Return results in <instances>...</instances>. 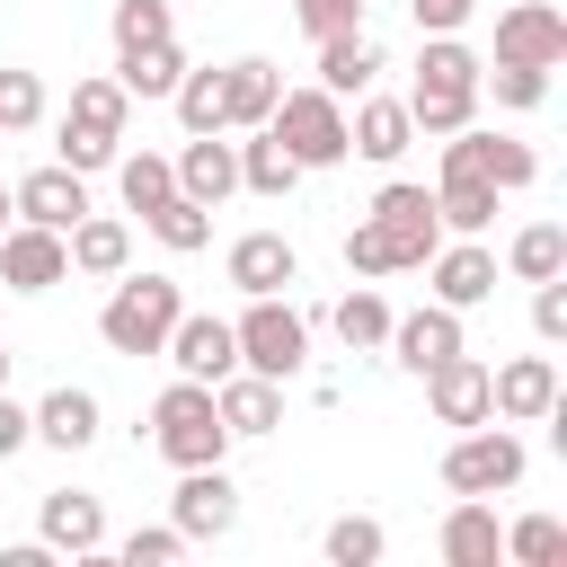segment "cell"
<instances>
[{"label":"cell","mask_w":567,"mask_h":567,"mask_svg":"<svg viewBox=\"0 0 567 567\" xmlns=\"http://www.w3.org/2000/svg\"><path fill=\"white\" fill-rule=\"evenodd\" d=\"M27 416H35V443H53V452H89V443H97V399H89V390H71V381H62V390H44Z\"/></svg>","instance_id":"obj_26"},{"label":"cell","mask_w":567,"mask_h":567,"mask_svg":"<svg viewBox=\"0 0 567 567\" xmlns=\"http://www.w3.org/2000/svg\"><path fill=\"white\" fill-rule=\"evenodd\" d=\"M151 35H177L168 27V0H115V53L124 44H151Z\"/></svg>","instance_id":"obj_41"},{"label":"cell","mask_w":567,"mask_h":567,"mask_svg":"<svg viewBox=\"0 0 567 567\" xmlns=\"http://www.w3.org/2000/svg\"><path fill=\"white\" fill-rule=\"evenodd\" d=\"M381 346H390L408 372H434L443 354H461V310H443V301H434V310H408V319H390Z\"/></svg>","instance_id":"obj_24"},{"label":"cell","mask_w":567,"mask_h":567,"mask_svg":"<svg viewBox=\"0 0 567 567\" xmlns=\"http://www.w3.org/2000/svg\"><path fill=\"white\" fill-rule=\"evenodd\" d=\"M177 284L168 275H115V292H106V310H97V337L115 346V354H159L168 346V328H177Z\"/></svg>","instance_id":"obj_5"},{"label":"cell","mask_w":567,"mask_h":567,"mask_svg":"<svg viewBox=\"0 0 567 567\" xmlns=\"http://www.w3.org/2000/svg\"><path fill=\"white\" fill-rule=\"evenodd\" d=\"M186 381H221V372H239V337H230V319H213V310H177V328H168V346H159Z\"/></svg>","instance_id":"obj_13"},{"label":"cell","mask_w":567,"mask_h":567,"mask_svg":"<svg viewBox=\"0 0 567 567\" xmlns=\"http://www.w3.org/2000/svg\"><path fill=\"white\" fill-rule=\"evenodd\" d=\"M195 540L177 532V523H142V532H124V567H177Z\"/></svg>","instance_id":"obj_40"},{"label":"cell","mask_w":567,"mask_h":567,"mask_svg":"<svg viewBox=\"0 0 567 567\" xmlns=\"http://www.w3.org/2000/svg\"><path fill=\"white\" fill-rule=\"evenodd\" d=\"M505 558H523V567H558V558H567V523H558V514H523V523L505 532Z\"/></svg>","instance_id":"obj_37"},{"label":"cell","mask_w":567,"mask_h":567,"mask_svg":"<svg viewBox=\"0 0 567 567\" xmlns=\"http://www.w3.org/2000/svg\"><path fill=\"white\" fill-rule=\"evenodd\" d=\"M443 248V221H434V195L425 186H408V177H390L381 195H372V213L346 230V266L372 284V275H408V266H425Z\"/></svg>","instance_id":"obj_1"},{"label":"cell","mask_w":567,"mask_h":567,"mask_svg":"<svg viewBox=\"0 0 567 567\" xmlns=\"http://www.w3.org/2000/svg\"><path fill=\"white\" fill-rule=\"evenodd\" d=\"M292 18H301V35L319 44V35H346V27H363V0H292Z\"/></svg>","instance_id":"obj_43"},{"label":"cell","mask_w":567,"mask_h":567,"mask_svg":"<svg viewBox=\"0 0 567 567\" xmlns=\"http://www.w3.org/2000/svg\"><path fill=\"white\" fill-rule=\"evenodd\" d=\"M213 408H221L230 443H239V434H275V425H284V381H266V372H221V381H213Z\"/></svg>","instance_id":"obj_21"},{"label":"cell","mask_w":567,"mask_h":567,"mask_svg":"<svg viewBox=\"0 0 567 567\" xmlns=\"http://www.w3.org/2000/svg\"><path fill=\"white\" fill-rule=\"evenodd\" d=\"M292 177H301V159L257 124V142H239V186L248 195H292Z\"/></svg>","instance_id":"obj_33"},{"label":"cell","mask_w":567,"mask_h":567,"mask_svg":"<svg viewBox=\"0 0 567 567\" xmlns=\"http://www.w3.org/2000/svg\"><path fill=\"white\" fill-rule=\"evenodd\" d=\"M142 221H151V239H159V248H177V257H195V248L213 239V213H204L195 195H168V204H159V213H142Z\"/></svg>","instance_id":"obj_35"},{"label":"cell","mask_w":567,"mask_h":567,"mask_svg":"<svg viewBox=\"0 0 567 567\" xmlns=\"http://www.w3.org/2000/svg\"><path fill=\"white\" fill-rule=\"evenodd\" d=\"M239 337V372H266V381H292L310 363V319L284 301V292H248V310L230 319Z\"/></svg>","instance_id":"obj_6"},{"label":"cell","mask_w":567,"mask_h":567,"mask_svg":"<svg viewBox=\"0 0 567 567\" xmlns=\"http://www.w3.org/2000/svg\"><path fill=\"white\" fill-rule=\"evenodd\" d=\"M0 230H9V186H0Z\"/></svg>","instance_id":"obj_47"},{"label":"cell","mask_w":567,"mask_h":567,"mask_svg":"<svg viewBox=\"0 0 567 567\" xmlns=\"http://www.w3.org/2000/svg\"><path fill=\"white\" fill-rule=\"evenodd\" d=\"M177 195H195L204 213H213L221 195H239V142H221V133H186V151H177Z\"/></svg>","instance_id":"obj_19"},{"label":"cell","mask_w":567,"mask_h":567,"mask_svg":"<svg viewBox=\"0 0 567 567\" xmlns=\"http://www.w3.org/2000/svg\"><path fill=\"white\" fill-rule=\"evenodd\" d=\"M27 443H35V416H27V408L0 390V461H9V452H27Z\"/></svg>","instance_id":"obj_46"},{"label":"cell","mask_w":567,"mask_h":567,"mask_svg":"<svg viewBox=\"0 0 567 567\" xmlns=\"http://www.w3.org/2000/svg\"><path fill=\"white\" fill-rule=\"evenodd\" d=\"M478 80H487V62L461 44V35H425V53H416V80H408V124L416 133H461L470 115H478Z\"/></svg>","instance_id":"obj_2"},{"label":"cell","mask_w":567,"mask_h":567,"mask_svg":"<svg viewBox=\"0 0 567 567\" xmlns=\"http://www.w3.org/2000/svg\"><path fill=\"white\" fill-rule=\"evenodd\" d=\"M266 133H275L301 168H337V159H354V151H346V97H328V89H284L275 115H266Z\"/></svg>","instance_id":"obj_8"},{"label":"cell","mask_w":567,"mask_h":567,"mask_svg":"<svg viewBox=\"0 0 567 567\" xmlns=\"http://www.w3.org/2000/svg\"><path fill=\"white\" fill-rule=\"evenodd\" d=\"M62 248H71V275H106V284L133 266V230H124L115 213H80V221L62 230Z\"/></svg>","instance_id":"obj_25"},{"label":"cell","mask_w":567,"mask_h":567,"mask_svg":"<svg viewBox=\"0 0 567 567\" xmlns=\"http://www.w3.org/2000/svg\"><path fill=\"white\" fill-rule=\"evenodd\" d=\"M523 470H532V452H523V434L505 416L461 425V443L443 452V487L452 496H505V487H523Z\"/></svg>","instance_id":"obj_7"},{"label":"cell","mask_w":567,"mask_h":567,"mask_svg":"<svg viewBox=\"0 0 567 567\" xmlns=\"http://www.w3.org/2000/svg\"><path fill=\"white\" fill-rule=\"evenodd\" d=\"M151 443H159V461H177V470H204V461H221L230 452V425H221V408H213V381H168L159 399H151Z\"/></svg>","instance_id":"obj_3"},{"label":"cell","mask_w":567,"mask_h":567,"mask_svg":"<svg viewBox=\"0 0 567 567\" xmlns=\"http://www.w3.org/2000/svg\"><path fill=\"white\" fill-rule=\"evenodd\" d=\"M505 266H514L523 284H549V275H567V230H558V221H532V230H514Z\"/></svg>","instance_id":"obj_34"},{"label":"cell","mask_w":567,"mask_h":567,"mask_svg":"<svg viewBox=\"0 0 567 567\" xmlns=\"http://www.w3.org/2000/svg\"><path fill=\"white\" fill-rule=\"evenodd\" d=\"M0 284H9V292H53V284H71V248H62V230H44V221L0 230Z\"/></svg>","instance_id":"obj_12"},{"label":"cell","mask_w":567,"mask_h":567,"mask_svg":"<svg viewBox=\"0 0 567 567\" xmlns=\"http://www.w3.org/2000/svg\"><path fill=\"white\" fill-rule=\"evenodd\" d=\"M275 97H284V71H275L266 53L221 62V133H257V124L275 115Z\"/></svg>","instance_id":"obj_17"},{"label":"cell","mask_w":567,"mask_h":567,"mask_svg":"<svg viewBox=\"0 0 567 567\" xmlns=\"http://www.w3.org/2000/svg\"><path fill=\"white\" fill-rule=\"evenodd\" d=\"M115 186H124L133 213H159V204L177 195V159H159V151H115Z\"/></svg>","instance_id":"obj_31"},{"label":"cell","mask_w":567,"mask_h":567,"mask_svg":"<svg viewBox=\"0 0 567 567\" xmlns=\"http://www.w3.org/2000/svg\"><path fill=\"white\" fill-rule=\"evenodd\" d=\"M425 266H434V301H443V310H478V301L496 292V257H487L478 239H452V248H434Z\"/></svg>","instance_id":"obj_23"},{"label":"cell","mask_w":567,"mask_h":567,"mask_svg":"<svg viewBox=\"0 0 567 567\" xmlns=\"http://www.w3.org/2000/svg\"><path fill=\"white\" fill-rule=\"evenodd\" d=\"M434 221L461 230V239H478V230L496 221V186H487V177H443V186H434Z\"/></svg>","instance_id":"obj_32"},{"label":"cell","mask_w":567,"mask_h":567,"mask_svg":"<svg viewBox=\"0 0 567 567\" xmlns=\"http://www.w3.org/2000/svg\"><path fill=\"white\" fill-rule=\"evenodd\" d=\"M44 124V80L35 71H0V133H35Z\"/></svg>","instance_id":"obj_39"},{"label":"cell","mask_w":567,"mask_h":567,"mask_svg":"<svg viewBox=\"0 0 567 567\" xmlns=\"http://www.w3.org/2000/svg\"><path fill=\"white\" fill-rule=\"evenodd\" d=\"M443 558H452V567H496V558H505V532H496L487 496H461V505L443 514Z\"/></svg>","instance_id":"obj_28"},{"label":"cell","mask_w":567,"mask_h":567,"mask_svg":"<svg viewBox=\"0 0 567 567\" xmlns=\"http://www.w3.org/2000/svg\"><path fill=\"white\" fill-rule=\"evenodd\" d=\"M425 381V408H434V425H487V363L461 346V354H443L434 372H416Z\"/></svg>","instance_id":"obj_15"},{"label":"cell","mask_w":567,"mask_h":567,"mask_svg":"<svg viewBox=\"0 0 567 567\" xmlns=\"http://www.w3.org/2000/svg\"><path fill=\"white\" fill-rule=\"evenodd\" d=\"M328 328H337V346H346V354H381V337H390V301H381L372 284H354V292L328 310Z\"/></svg>","instance_id":"obj_30"},{"label":"cell","mask_w":567,"mask_h":567,"mask_svg":"<svg viewBox=\"0 0 567 567\" xmlns=\"http://www.w3.org/2000/svg\"><path fill=\"white\" fill-rule=\"evenodd\" d=\"M124 115H133V97H124V80H115V71H106V80H80V89H71V115H62L53 159H62V168H80V177L115 168V151H124Z\"/></svg>","instance_id":"obj_4"},{"label":"cell","mask_w":567,"mask_h":567,"mask_svg":"<svg viewBox=\"0 0 567 567\" xmlns=\"http://www.w3.org/2000/svg\"><path fill=\"white\" fill-rule=\"evenodd\" d=\"M168 106H177L186 133H221V71H177Z\"/></svg>","instance_id":"obj_36"},{"label":"cell","mask_w":567,"mask_h":567,"mask_svg":"<svg viewBox=\"0 0 567 567\" xmlns=\"http://www.w3.org/2000/svg\"><path fill=\"white\" fill-rule=\"evenodd\" d=\"M372 71H381V44H372L363 27L319 35V89H328V97H363V89H372Z\"/></svg>","instance_id":"obj_27"},{"label":"cell","mask_w":567,"mask_h":567,"mask_svg":"<svg viewBox=\"0 0 567 567\" xmlns=\"http://www.w3.org/2000/svg\"><path fill=\"white\" fill-rule=\"evenodd\" d=\"M35 532H44V549L97 558V549H106V505H97V496H80V487H53V496L35 505Z\"/></svg>","instance_id":"obj_18"},{"label":"cell","mask_w":567,"mask_h":567,"mask_svg":"<svg viewBox=\"0 0 567 567\" xmlns=\"http://www.w3.org/2000/svg\"><path fill=\"white\" fill-rule=\"evenodd\" d=\"M9 213H18V221H44V230H71V221L89 213V177L62 168V159H53V168H27V177L9 186Z\"/></svg>","instance_id":"obj_14"},{"label":"cell","mask_w":567,"mask_h":567,"mask_svg":"<svg viewBox=\"0 0 567 567\" xmlns=\"http://www.w3.org/2000/svg\"><path fill=\"white\" fill-rule=\"evenodd\" d=\"M478 89H496V106H540L549 97V71H523V62H496V80H478Z\"/></svg>","instance_id":"obj_42"},{"label":"cell","mask_w":567,"mask_h":567,"mask_svg":"<svg viewBox=\"0 0 567 567\" xmlns=\"http://www.w3.org/2000/svg\"><path fill=\"white\" fill-rule=\"evenodd\" d=\"M319 549H328V567H372V558H381L390 540H381V523H372V514H337Z\"/></svg>","instance_id":"obj_38"},{"label":"cell","mask_w":567,"mask_h":567,"mask_svg":"<svg viewBox=\"0 0 567 567\" xmlns=\"http://www.w3.org/2000/svg\"><path fill=\"white\" fill-rule=\"evenodd\" d=\"M470 9H478V0H408L416 35H461V27H470Z\"/></svg>","instance_id":"obj_44"},{"label":"cell","mask_w":567,"mask_h":567,"mask_svg":"<svg viewBox=\"0 0 567 567\" xmlns=\"http://www.w3.org/2000/svg\"><path fill=\"white\" fill-rule=\"evenodd\" d=\"M443 177H487L496 195H514V186L540 177V159H532V142H514V133L461 124V133H443Z\"/></svg>","instance_id":"obj_9"},{"label":"cell","mask_w":567,"mask_h":567,"mask_svg":"<svg viewBox=\"0 0 567 567\" xmlns=\"http://www.w3.org/2000/svg\"><path fill=\"white\" fill-rule=\"evenodd\" d=\"M532 328H540L549 346L567 337V284H558V275H549V284H532Z\"/></svg>","instance_id":"obj_45"},{"label":"cell","mask_w":567,"mask_h":567,"mask_svg":"<svg viewBox=\"0 0 567 567\" xmlns=\"http://www.w3.org/2000/svg\"><path fill=\"white\" fill-rule=\"evenodd\" d=\"M177 71H186L177 35H151V44H124V53H115V80H124V97H168V89H177Z\"/></svg>","instance_id":"obj_29"},{"label":"cell","mask_w":567,"mask_h":567,"mask_svg":"<svg viewBox=\"0 0 567 567\" xmlns=\"http://www.w3.org/2000/svg\"><path fill=\"white\" fill-rule=\"evenodd\" d=\"M0 390H9V346H0Z\"/></svg>","instance_id":"obj_48"},{"label":"cell","mask_w":567,"mask_h":567,"mask_svg":"<svg viewBox=\"0 0 567 567\" xmlns=\"http://www.w3.org/2000/svg\"><path fill=\"white\" fill-rule=\"evenodd\" d=\"M408 142H416L408 106H399V97H372V89H363V97H354V115H346V151H363L372 168H390V159H399Z\"/></svg>","instance_id":"obj_22"},{"label":"cell","mask_w":567,"mask_h":567,"mask_svg":"<svg viewBox=\"0 0 567 567\" xmlns=\"http://www.w3.org/2000/svg\"><path fill=\"white\" fill-rule=\"evenodd\" d=\"M230 523H239V487H230V470H221V461L186 470V478H177V532H186V540H221Z\"/></svg>","instance_id":"obj_16"},{"label":"cell","mask_w":567,"mask_h":567,"mask_svg":"<svg viewBox=\"0 0 567 567\" xmlns=\"http://www.w3.org/2000/svg\"><path fill=\"white\" fill-rule=\"evenodd\" d=\"M487 416H505V425L558 416V363L549 354H514L505 372H487Z\"/></svg>","instance_id":"obj_10"},{"label":"cell","mask_w":567,"mask_h":567,"mask_svg":"<svg viewBox=\"0 0 567 567\" xmlns=\"http://www.w3.org/2000/svg\"><path fill=\"white\" fill-rule=\"evenodd\" d=\"M496 62H523V71H558L567 62V18L549 0H514L496 18Z\"/></svg>","instance_id":"obj_11"},{"label":"cell","mask_w":567,"mask_h":567,"mask_svg":"<svg viewBox=\"0 0 567 567\" xmlns=\"http://www.w3.org/2000/svg\"><path fill=\"white\" fill-rule=\"evenodd\" d=\"M221 275H230L239 292H284V284H301V257H292L284 230H248V239H230Z\"/></svg>","instance_id":"obj_20"}]
</instances>
